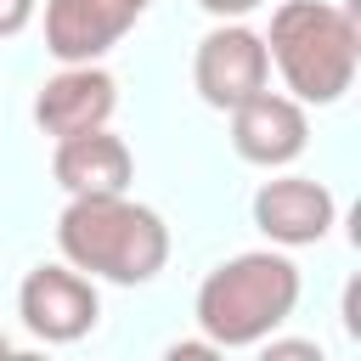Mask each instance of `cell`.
I'll return each instance as SVG.
<instances>
[{"mask_svg":"<svg viewBox=\"0 0 361 361\" xmlns=\"http://www.w3.org/2000/svg\"><path fill=\"white\" fill-rule=\"evenodd\" d=\"M271 79V56H265V34L243 28V23H220L197 39L192 56V85L209 107L231 113L237 102H248L254 90H265Z\"/></svg>","mask_w":361,"mask_h":361,"instance_id":"5","label":"cell"},{"mask_svg":"<svg viewBox=\"0 0 361 361\" xmlns=\"http://www.w3.org/2000/svg\"><path fill=\"white\" fill-rule=\"evenodd\" d=\"M0 355H11V338H6V333H0Z\"/></svg>","mask_w":361,"mask_h":361,"instance_id":"13","label":"cell"},{"mask_svg":"<svg viewBox=\"0 0 361 361\" xmlns=\"http://www.w3.org/2000/svg\"><path fill=\"white\" fill-rule=\"evenodd\" d=\"M34 6H39V0H0V39L23 34V28L34 23Z\"/></svg>","mask_w":361,"mask_h":361,"instance_id":"11","label":"cell"},{"mask_svg":"<svg viewBox=\"0 0 361 361\" xmlns=\"http://www.w3.org/2000/svg\"><path fill=\"white\" fill-rule=\"evenodd\" d=\"M299 305V265L288 254L254 248L214 265L197 288V327L214 350H248L265 344Z\"/></svg>","mask_w":361,"mask_h":361,"instance_id":"3","label":"cell"},{"mask_svg":"<svg viewBox=\"0 0 361 361\" xmlns=\"http://www.w3.org/2000/svg\"><path fill=\"white\" fill-rule=\"evenodd\" d=\"M203 11H214V17H243V11H254L259 0H197Z\"/></svg>","mask_w":361,"mask_h":361,"instance_id":"12","label":"cell"},{"mask_svg":"<svg viewBox=\"0 0 361 361\" xmlns=\"http://www.w3.org/2000/svg\"><path fill=\"white\" fill-rule=\"evenodd\" d=\"M265 56L276 62L282 85L305 107H333L355 85L361 68V23L355 6H327V0H282L271 11Z\"/></svg>","mask_w":361,"mask_h":361,"instance_id":"2","label":"cell"},{"mask_svg":"<svg viewBox=\"0 0 361 361\" xmlns=\"http://www.w3.org/2000/svg\"><path fill=\"white\" fill-rule=\"evenodd\" d=\"M17 316L34 338L45 344H73L96 327L102 299H96V276L73 271V265H34L17 288Z\"/></svg>","mask_w":361,"mask_h":361,"instance_id":"4","label":"cell"},{"mask_svg":"<svg viewBox=\"0 0 361 361\" xmlns=\"http://www.w3.org/2000/svg\"><path fill=\"white\" fill-rule=\"evenodd\" d=\"M51 175L68 197H85V192H124L130 175H135V158L130 147L102 124V130H79V135H62L56 141V158H51Z\"/></svg>","mask_w":361,"mask_h":361,"instance_id":"10","label":"cell"},{"mask_svg":"<svg viewBox=\"0 0 361 361\" xmlns=\"http://www.w3.org/2000/svg\"><path fill=\"white\" fill-rule=\"evenodd\" d=\"M113 107H118V85H113L107 68L62 62V73L45 79L39 96H34V124L62 141V135H79V130H102L113 118Z\"/></svg>","mask_w":361,"mask_h":361,"instance_id":"8","label":"cell"},{"mask_svg":"<svg viewBox=\"0 0 361 361\" xmlns=\"http://www.w3.org/2000/svg\"><path fill=\"white\" fill-rule=\"evenodd\" d=\"M56 248L85 276H102V282H118V288H141L169 259V226H164L158 209L130 203L124 192H85V197H73L62 209Z\"/></svg>","mask_w":361,"mask_h":361,"instance_id":"1","label":"cell"},{"mask_svg":"<svg viewBox=\"0 0 361 361\" xmlns=\"http://www.w3.org/2000/svg\"><path fill=\"white\" fill-rule=\"evenodd\" d=\"M338 220V203L322 180L310 175H276L254 192V226L282 243V248H305V243H322Z\"/></svg>","mask_w":361,"mask_h":361,"instance_id":"9","label":"cell"},{"mask_svg":"<svg viewBox=\"0 0 361 361\" xmlns=\"http://www.w3.org/2000/svg\"><path fill=\"white\" fill-rule=\"evenodd\" d=\"M231 147L237 158L259 164V169H282L310 147V118L305 102L276 96V90H254L248 102L231 107Z\"/></svg>","mask_w":361,"mask_h":361,"instance_id":"7","label":"cell"},{"mask_svg":"<svg viewBox=\"0 0 361 361\" xmlns=\"http://www.w3.org/2000/svg\"><path fill=\"white\" fill-rule=\"evenodd\" d=\"M152 0H45V51L56 62H102Z\"/></svg>","mask_w":361,"mask_h":361,"instance_id":"6","label":"cell"}]
</instances>
